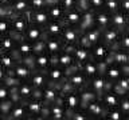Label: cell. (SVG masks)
Here are the masks:
<instances>
[{
    "instance_id": "6da1fadb",
    "label": "cell",
    "mask_w": 129,
    "mask_h": 120,
    "mask_svg": "<svg viewBox=\"0 0 129 120\" xmlns=\"http://www.w3.org/2000/svg\"><path fill=\"white\" fill-rule=\"evenodd\" d=\"M60 98L63 100V104L66 107V115L69 112H73L81 108V96L78 90H70L66 92H59Z\"/></svg>"
},
{
    "instance_id": "7a4b0ae2",
    "label": "cell",
    "mask_w": 129,
    "mask_h": 120,
    "mask_svg": "<svg viewBox=\"0 0 129 120\" xmlns=\"http://www.w3.org/2000/svg\"><path fill=\"white\" fill-rule=\"evenodd\" d=\"M110 51L112 48L110 46H108L104 40H100L97 42L95 44H93L90 47V54H91V58L95 60L97 63H105L110 55Z\"/></svg>"
},
{
    "instance_id": "3957f363",
    "label": "cell",
    "mask_w": 129,
    "mask_h": 120,
    "mask_svg": "<svg viewBox=\"0 0 129 120\" xmlns=\"http://www.w3.org/2000/svg\"><path fill=\"white\" fill-rule=\"evenodd\" d=\"M110 86H112V83L108 82L101 72L97 74L95 76H93V78H90L89 79V83H87V88H90V90L94 92V94L97 95V98H100L104 91L109 90Z\"/></svg>"
},
{
    "instance_id": "277c9868",
    "label": "cell",
    "mask_w": 129,
    "mask_h": 120,
    "mask_svg": "<svg viewBox=\"0 0 129 120\" xmlns=\"http://www.w3.org/2000/svg\"><path fill=\"white\" fill-rule=\"evenodd\" d=\"M83 110L90 116V119H105V114H106L108 108L104 106L102 102L98 98H95L94 100L89 102Z\"/></svg>"
},
{
    "instance_id": "5b68a950",
    "label": "cell",
    "mask_w": 129,
    "mask_h": 120,
    "mask_svg": "<svg viewBox=\"0 0 129 120\" xmlns=\"http://www.w3.org/2000/svg\"><path fill=\"white\" fill-rule=\"evenodd\" d=\"M48 111H50L48 120H64L66 119V107H64L60 95L55 102L48 104Z\"/></svg>"
},
{
    "instance_id": "8992f818",
    "label": "cell",
    "mask_w": 129,
    "mask_h": 120,
    "mask_svg": "<svg viewBox=\"0 0 129 120\" xmlns=\"http://www.w3.org/2000/svg\"><path fill=\"white\" fill-rule=\"evenodd\" d=\"M82 31L79 30V27H71V26H64L62 34L59 38L63 40L64 46H75L78 43V39Z\"/></svg>"
},
{
    "instance_id": "52a82bcc",
    "label": "cell",
    "mask_w": 129,
    "mask_h": 120,
    "mask_svg": "<svg viewBox=\"0 0 129 120\" xmlns=\"http://www.w3.org/2000/svg\"><path fill=\"white\" fill-rule=\"evenodd\" d=\"M24 103H26V110H27V119H39L42 108L44 106L42 99L30 98L24 100Z\"/></svg>"
},
{
    "instance_id": "ba28073f",
    "label": "cell",
    "mask_w": 129,
    "mask_h": 120,
    "mask_svg": "<svg viewBox=\"0 0 129 120\" xmlns=\"http://www.w3.org/2000/svg\"><path fill=\"white\" fill-rule=\"evenodd\" d=\"M66 82L70 84V86L74 88V90H82V88L87 87L89 83V78L83 74L81 70H77L75 72H73L66 78Z\"/></svg>"
},
{
    "instance_id": "9c48e42d",
    "label": "cell",
    "mask_w": 129,
    "mask_h": 120,
    "mask_svg": "<svg viewBox=\"0 0 129 120\" xmlns=\"http://www.w3.org/2000/svg\"><path fill=\"white\" fill-rule=\"evenodd\" d=\"M23 38L27 39L28 42H31V43L44 39V38H46L44 27H40V26H38V24H34V23H30V24H28V27H27V30L24 31Z\"/></svg>"
},
{
    "instance_id": "30bf717a",
    "label": "cell",
    "mask_w": 129,
    "mask_h": 120,
    "mask_svg": "<svg viewBox=\"0 0 129 120\" xmlns=\"http://www.w3.org/2000/svg\"><path fill=\"white\" fill-rule=\"evenodd\" d=\"M27 119V110L24 100H18L11 107L8 115L6 116V120H24Z\"/></svg>"
},
{
    "instance_id": "8fae6325",
    "label": "cell",
    "mask_w": 129,
    "mask_h": 120,
    "mask_svg": "<svg viewBox=\"0 0 129 120\" xmlns=\"http://www.w3.org/2000/svg\"><path fill=\"white\" fill-rule=\"evenodd\" d=\"M28 24H30V22L26 18V15H16V14L11 15V31L14 34L23 36L24 31L28 27Z\"/></svg>"
},
{
    "instance_id": "7c38bea8",
    "label": "cell",
    "mask_w": 129,
    "mask_h": 120,
    "mask_svg": "<svg viewBox=\"0 0 129 120\" xmlns=\"http://www.w3.org/2000/svg\"><path fill=\"white\" fill-rule=\"evenodd\" d=\"M82 15L83 11L78 7L70 8V10L64 11V16H63V22L66 26H71V27H79V23L82 20Z\"/></svg>"
},
{
    "instance_id": "4fadbf2b",
    "label": "cell",
    "mask_w": 129,
    "mask_h": 120,
    "mask_svg": "<svg viewBox=\"0 0 129 120\" xmlns=\"http://www.w3.org/2000/svg\"><path fill=\"white\" fill-rule=\"evenodd\" d=\"M110 26L120 31H125L129 28V15L121 11L110 14Z\"/></svg>"
},
{
    "instance_id": "5bb4252c",
    "label": "cell",
    "mask_w": 129,
    "mask_h": 120,
    "mask_svg": "<svg viewBox=\"0 0 129 120\" xmlns=\"http://www.w3.org/2000/svg\"><path fill=\"white\" fill-rule=\"evenodd\" d=\"M12 54L16 56V59L27 58V56L32 55V43L28 42L27 39H24L23 36H20L18 39V44H16L15 51H12Z\"/></svg>"
},
{
    "instance_id": "9a60e30c",
    "label": "cell",
    "mask_w": 129,
    "mask_h": 120,
    "mask_svg": "<svg viewBox=\"0 0 129 120\" xmlns=\"http://www.w3.org/2000/svg\"><path fill=\"white\" fill-rule=\"evenodd\" d=\"M28 82H30L32 84V87L36 88V90H42L43 87H46L48 84V79H47L46 71L36 70V68L32 70L30 78H28Z\"/></svg>"
},
{
    "instance_id": "2e32d148",
    "label": "cell",
    "mask_w": 129,
    "mask_h": 120,
    "mask_svg": "<svg viewBox=\"0 0 129 120\" xmlns=\"http://www.w3.org/2000/svg\"><path fill=\"white\" fill-rule=\"evenodd\" d=\"M46 75L48 82L52 84H56V86L60 87L64 80H66V76H64V68H62L60 66H55V67H48L46 70Z\"/></svg>"
},
{
    "instance_id": "e0dca14e",
    "label": "cell",
    "mask_w": 129,
    "mask_h": 120,
    "mask_svg": "<svg viewBox=\"0 0 129 120\" xmlns=\"http://www.w3.org/2000/svg\"><path fill=\"white\" fill-rule=\"evenodd\" d=\"M22 35H16L14 32L4 36H0V52H12L15 51L16 44H18V39Z\"/></svg>"
},
{
    "instance_id": "ac0fdd59",
    "label": "cell",
    "mask_w": 129,
    "mask_h": 120,
    "mask_svg": "<svg viewBox=\"0 0 129 120\" xmlns=\"http://www.w3.org/2000/svg\"><path fill=\"white\" fill-rule=\"evenodd\" d=\"M58 98H59V86L48 82L47 86L42 88V102L44 104H50L55 102Z\"/></svg>"
},
{
    "instance_id": "d6986e66",
    "label": "cell",
    "mask_w": 129,
    "mask_h": 120,
    "mask_svg": "<svg viewBox=\"0 0 129 120\" xmlns=\"http://www.w3.org/2000/svg\"><path fill=\"white\" fill-rule=\"evenodd\" d=\"M121 32H122V31H120V30H117V28H114V27L109 26V27H106V28H104V30H102L101 40H104V42L106 43L108 46H110V48H112L113 46H116V44H117V42H118Z\"/></svg>"
},
{
    "instance_id": "ffe728a7",
    "label": "cell",
    "mask_w": 129,
    "mask_h": 120,
    "mask_svg": "<svg viewBox=\"0 0 129 120\" xmlns=\"http://www.w3.org/2000/svg\"><path fill=\"white\" fill-rule=\"evenodd\" d=\"M71 48V52H73V56H74V62L75 64H83L86 60H89L91 58V54H90V48H86V47H82L79 44H75V46H70Z\"/></svg>"
},
{
    "instance_id": "44dd1931",
    "label": "cell",
    "mask_w": 129,
    "mask_h": 120,
    "mask_svg": "<svg viewBox=\"0 0 129 120\" xmlns=\"http://www.w3.org/2000/svg\"><path fill=\"white\" fill-rule=\"evenodd\" d=\"M102 75L105 76V79L110 83H114L120 76H122L121 74V70H120V66L113 62H109V63H105L104 66V70H102Z\"/></svg>"
},
{
    "instance_id": "7402d4cb",
    "label": "cell",
    "mask_w": 129,
    "mask_h": 120,
    "mask_svg": "<svg viewBox=\"0 0 129 120\" xmlns=\"http://www.w3.org/2000/svg\"><path fill=\"white\" fill-rule=\"evenodd\" d=\"M44 46H46V51L48 54H58L59 51H62L64 47L63 40L59 36H47L44 38Z\"/></svg>"
},
{
    "instance_id": "603a6c76",
    "label": "cell",
    "mask_w": 129,
    "mask_h": 120,
    "mask_svg": "<svg viewBox=\"0 0 129 120\" xmlns=\"http://www.w3.org/2000/svg\"><path fill=\"white\" fill-rule=\"evenodd\" d=\"M109 62H113V63L118 64V66L129 63V54H128V51L120 50V48H114V50H112L110 55H109V58H108V60L105 63H109Z\"/></svg>"
},
{
    "instance_id": "cb8c5ba5",
    "label": "cell",
    "mask_w": 129,
    "mask_h": 120,
    "mask_svg": "<svg viewBox=\"0 0 129 120\" xmlns=\"http://www.w3.org/2000/svg\"><path fill=\"white\" fill-rule=\"evenodd\" d=\"M46 11H47L48 16H50V20H63L64 10H63V7L59 4L58 0L48 3L46 6Z\"/></svg>"
},
{
    "instance_id": "d4e9b609",
    "label": "cell",
    "mask_w": 129,
    "mask_h": 120,
    "mask_svg": "<svg viewBox=\"0 0 129 120\" xmlns=\"http://www.w3.org/2000/svg\"><path fill=\"white\" fill-rule=\"evenodd\" d=\"M58 64L62 68H67V67L73 66V64H75L70 46H66L62 51L58 52Z\"/></svg>"
},
{
    "instance_id": "484cf974",
    "label": "cell",
    "mask_w": 129,
    "mask_h": 120,
    "mask_svg": "<svg viewBox=\"0 0 129 120\" xmlns=\"http://www.w3.org/2000/svg\"><path fill=\"white\" fill-rule=\"evenodd\" d=\"M94 12V26L104 30L110 26V14L106 10H98V11H93Z\"/></svg>"
},
{
    "instance_id": "4316f807",
    "label": "cell",
    "mask_w": 129,
    "mask_h": 120,
    "mask_svg": "<svg viewBox=\"0 0 129 120\" xmlns=\"http://www.w3.org/2000/svg\"><path fill=\"white\" fill-rule=\"evenodd\" d=\"M63 20H50L46 26H44V32L47 36H60L63 28H64Z\"/></svg>"
},
{
    "instance_id": "83f0119b",
    "label": "cell",
    "mask_w": 129,
    "mask_h": 120,
    "mask_svg": "<svg viewBox=\"0 0 129 120\" xmlns=\"http://www.w3.org/2000/svg\"><path fill=\"white\" fill-rule=\"evenodd\" d=\"M79 70L90 79V78H93V76H95L97 74H100V63H97L93 58H90L83 64H81Z\"/></svg>"
},
{
    "instance_id": "f1b7e54d",
    "label": "cell",
    "mask_w": 129,
    "mask_h": 120,
    "mask_svg": "<svg viewBox=\"0 0 129 120\" xmlns=\"http://www.w3.org/2000/svg\"><path fill=\"white\" fill-rule=\"evenodd\" d=\"M101 102H102V104L106 108H113V107H117L118 106V102H120V96L116 95L114 92H113L110 88L106 91L102 92V95L98 98Z\"/></svg>"
},
{
    "instance_id": "f546056e",
    "label": "cell",
    "mask_w": 129,
    "mask_h": 120,
    "mask_svg": "<svg viewBox=\"0 0 129 120\" xmlns=\"http://www.w3.org/2000/svg\"><path fill=\"white\" fill-rule=\"evenodd\" d=\"M12 72H14V76L16 79H19L20 82L22 80H28L31 75V70L28 68L24 63H22L20 60H16L14 68H12Z\"/></svg>"
},
{
    "instance_id": "4dcf8cb0",
    "label": "cell",
    "mask_w": 129,
    "mask_h": 120,
    "mask_svg": "<svg viewBox=\"0 0 129 120\" xmlns=\"http://www.w3.org/2000/svg\"><path fill=\"white\" fill-rule=\"evenodd\" d=\"M34 64H35L36 70L46 71L50 67V54L47 51H44L38 55H34Z\"/></svg>"
},
{
    "instance_id": "1f68e13d",
    "label": "cell",
    "mask_w": 129,
    "mask_h": 120,
    "mask_svg": "<svg viewBox=\"0 0 129 120\" xmlns=\"http://www.w3.org/2000/svg\"><path fill=\"white\" fill-rule=\"evenodd\" d=\"M16 56L12 52H0V66L3 67L4 71H10L14 68L16 63Z\"/></svg>"
},
{
    "instance_id": "d6a6232c",
    "label": "cell",
    "mask_w": 129,
    "mask_h": 120,
    "mask_svg": "<svg viewBox=\"0 0 129 120\" xmlns=\"http://www.w3.org/2000/svg\"><path fill=\"white\" fill-rule=\"evenodd\" d=\"M101 34H102V30L98 28V27H95V26H93L90 28H87L86 31H83L85 38H86V40L89 42L90 46L95 44L97 42H100L101 40Z\"/></svg>"
},
{
    "instance_id": "836d02e7",
    "label": "cell",
    "mask_w": 129,
    "mask_h": 120,
    "mask_svg": "<svg viewBox=\"0 0 129 120\" xmlns=\"http://www.w3.org/2000/svg\"><path fill=\"white\" fill-rule=\"evenodd\" d=\"M10 10L12 14H16V15H23L28 12L31 10L30 8V3L28 0H14L10 7Z\"/></svg>"
},
{
    "instance_id": "e575fe53",
    "label": "cell",
    "mask_w": 129,
    "mask_h": 120,
    "mask_svg": "<svg viewBox=\"0 0 129 120\" xmlns=\"http://www.w3.org/2000/svg\"><path fill=\"white\" fill-rule=\"evenodd\" d=\"M93 26H94V12H93V10L83 11L82 20H81V23H79V30L83 32Z\"/></svg>"
},
{
    "instance_id": "d590c367",
    "label": "cell",
    "mask_w": 129,
    "mask_h": 120,
    "mask_svg": "<svg viewBox=\"0 0 129 120\" xmlns=\"http://www.w3.org/2000/svg\"><path fill=\"white\" fill-rule=\"evenodd\" d=\"M12 15V14H11ZM11 15L0 16V36L11 34Z\"/></svg>"
},
{
    "instance_id": "8d00e7d4",
    "label": "cell",
    "mask_w": 129,
    "mask_h": 120,
    "mask_svg": "<svg viewBox=\"0 0 129 120\" xmlns=\"http://www.w3.org/2000/svg\"><path fill=\"white\" fill-rule=\"evenodd\" d=\"M105 119L106 120H124L126 119L122 115V112L118 110V107H113V108H108L106 114H105Z\"/></svg>"
},
{
    "instance_id": "74e56055",
    "label": "cell",
    "mask_w": 129,
    "mask_h": 120,
    "mask_svg": "<svg viewBox=\"0 0 129 120\" xmlns=\"http://www.w3.org/2000/svg\"><path fill=\"white\" fill-rule=\"evenodd\" d=\"M117 107H118V110L121 112H122V115L125 116V118H128V115H129V95L121 96Z\"/></svg>"
},
{
    "instance_id": "f35d334b",
    "label": "cell",
    "mask_w": 129,
    "mask_h": 120,
    "mask_svg": "<svg viewBox=\"0 0 129 120\" xmlns=\"http://www.w3.org/2000/svg\"><path fill=\"white\" fill-rule=\"evenodd\" d=\"M104 10H106L109 14H113V12L120 11V2L118 0H105Z\"/></svg>"
},
{
    "instance_id": "ab89813d",
    "label": "cell",
    "mask_w": 129,
    "mask_h": 120,
    "mask_svg": "<svg viewBox=\"0 0 129 120\" xmlns=\"http://www.w3.org/2000/svg\"><path fill=\"white\" fill-rule=\"evenodd\" d=\"M14 100H12L11 98L10 99H6V100H3V102H0V112L3 114V118L4 120H6V116L8 115V112H10L11 110V107L14 106Z\"/></svg>"
},
{
    "instance_id": "60d3db41",
    "label": "cell",
    "mask_w": 129,
    "mask_h": 120,
    "mask_svg": "<svg viewBox=\"0 0 129 120\" xmlns=\"http://www.w3.org/2000/svg\"><path fill=\"white\" fill-rule=\"evenodd\" d=\"M46 51V46H44V39L38 40V42L32 43V55H38L40 52Z\"/></svg>"
},
{
    "instance_id": "b9f144b4",
    "label": "cell",
    "mask_w": 129,
    "mask_h": 120,
    "mask_svg": "<svg viewBox=\"0 0 129 120\" xmlns=\"http://www.w3.org/2000/svg\"><path fill=\"white\" fill-rule=\"evenodd\" d=\"M3 84H6L8 88H14V87H18V84L20 83L19 79H16L15 76H11V75H6V78L3 79Z\"/></svg>"
},
{
    "instance_id": "7bdbcfd3",
    "label": "cell",
    "mask_w": 129,
    "mask_h": 120,
    "mask_svg": "<svg viewBox=\"0 0 129 120\" xmlns=\"http://www.w3.org/2000/svg\"><path fill=\"white\" fill-rule=\"evenodd\" d=\"M31 10H42L47 6L48 0H28Z\"/></svg>"
},
{
    "instance_id": "ee69618b",
    "label": "cell",
    "mask_w": 129,
    "mask_h": 120,
    "mask_svg": "<svg viewBox=\"0 0 129 120\" xmlns=\"http://www.w3.org/2000/svg\"><path fill=\"white\" fill-rule=\"evenodd\" d=\"M10 98H11V90L6 84L0 83V102H3L6 99H10Z\"/></svg>"
},
{
    "instance_id": "f6af8a7d",
    "label": "cell",
    "mask_w": 129,
    "mask_h": 120,
    "mask_svg": "<svg viewBox=\"0 0 129 120\" xmlns=\"http://www.w3.org/2000/svg\"><path fill=\"white\" fill-rule=\"evenodd\" d=\"M87 3H89V10L98 11V10H102L104 8L105 0H87Z\"/></svg>"
},
{
    "instance_id": "bcb514c9",
    "label": "cell",
    "mask_w": 129,
    "mask_h": 120,
    "mask_svg": "<svg viewBox=\"0 0 129 120\" xmlns=\"http://www.w3.org/2000/svg\"><path fill=\"white\" fill-rule=\"evenodd\" d=\"M116 83L118 84V86L122 88V90H125V91L129 92V76H125V75L120 76V78L116 80Z\"/></svg>"
},
{
    "instance_id": "7dc6e473",
    "label": "cell",
    "mask_w": 129,
    "mask_h": 120,
    "mask_svg": "<svg viewBox=\"0 0 129 120\" xmlns=\"http://www.w3.org/2000/svg\"><path fill=\"white\" fill-rule=\"evenodd\" d=\"M110 90H112L113 92H114L116 95H118L120 98H121V96H125V95H129V92H128V91H125V90H122V88H121V87H120L116 82H114V83H112Z\"/></svg>"
},
{
    "instance_id": "c3c4849f",
    "label": "cell",
    "mask_w": 129,
    "mask_h": 120,
    "mask_svg": "<svg viewBox=\"0 0 129 120\" xmlns=\"http://www.w3.org/2000/svg\"><path fill=\"white\" fill-rule=\"evenodd\" d=\"M59 4L63 7L64 11L70 10V8H74L77 7V0H58Z\"/></svg>"
},
{
    "instance_id": "681fc988",
    "label": "cell",
    "mask_w": 129,
    "mask_h": 120,
    "mask_svg": "<svg viewBox=\"0 0 129 120\" xmlns=\"http://www.w3.org/2000/svg\"><path fill=\"white\" fill-rule=\"evenodd\" d=\"M120 2V11L129 15V0H118Z\"/></svg>"
},
{
    "instance_id": "f907efd6",
    "label": "cell",
    "mask_w": 129,
    "mask_h": 120,
    "mask_svg": "<svg viewBox=\"0 0 129 120\" xmlns=\"http://www.w3.org/2000/svg\"><path fill=\"white\" fill-rule=\"evenodd\" d=\"M59 66L58 64V54H50V67Z\"/></svg>"
},
{
    "instance_id": "816d5d0a",
    "label": "cell",
    "mask_w": 129,
    "mask_h": 120,
    "mask_svg": "<svg viewBox=\"0 0 129 120\" xmlns=\"http://www.w3.org/2000/svg\"><path fill=\"white\" fill-rule=\"evenodd\" d=\"M12 2H14V0H0V7L8 8V10H10V7H11Z\"/></svg>"
},
{
    "instance_id": "f5cc1de1",
    "label": "cell",
    "mask_w": 129,
    "mask_h": 120,
    "mask_svg": "<svg viewBox=\"0 0 129 120\" xmlns=\"http://www.w3.org/2000/svg\"><path fill=\"white\" fill-rule=\"evenodd\" d=\"M4 78H6V71H4V70H3V67L0 66V83L3 82V79H4Z\"/></svg>"
},
{
    "instance_id": "db71d44e",
    "label": "cell",
    "mask_w": 129,
    "mask_h": 120,
    "mask_svg": "<svg viewBox=\"0 0 129 120\" xmlns=\"http://www.w3.org/2000/svg\"><path fill=\"white\" fill-rule=\"evenodd\" d=\"M0 120H4V118H3V114L0 112Z\"/></svg>"
}]
</instances>
